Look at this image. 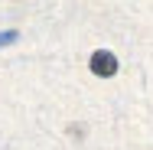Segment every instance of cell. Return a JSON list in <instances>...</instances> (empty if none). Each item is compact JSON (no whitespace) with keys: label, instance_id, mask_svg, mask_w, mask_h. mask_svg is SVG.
<instances>
[{"label":"cell","instance_id":"obj_1","mask_svg":"<svg viewBox=\"0 0 153 150\" xmlns=\"http://www.w3.org/2000/svg\"><path fill=\"white\" fill-rule=\"evenodd\" d=\"M88 69H91L98 78H111V75H117V56L108 52V49H98V52H91V59H88Z\"/></svg>","mask_w":153,"mask_h":150},{"label":"cell","instance_id":"obj_2","mask_svg":"<svg viewBox=\"0 0 153 150\" xmlns=\"http://www.w3.org/2000/svg\"><path fill=\"white\" fill-rule=\"evenodd\" d=\"M16 39H20V33H16V30H7V33H0V46H13Z\"/></svg>","mask_w":153,"mask_h":150}]
</instances>
